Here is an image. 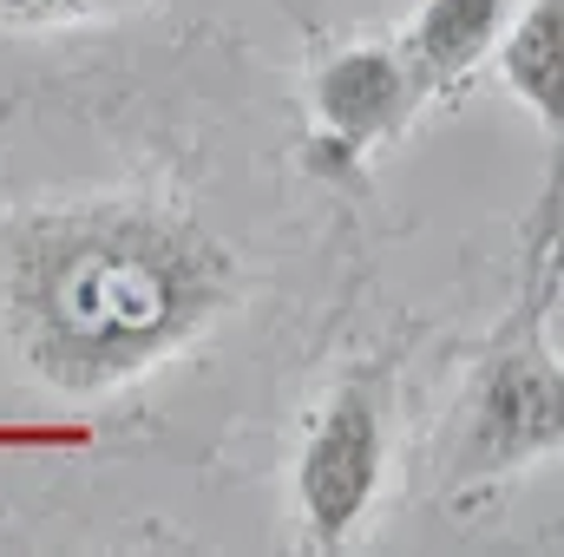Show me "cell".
<instances>
[{"label": "cell", "instance_id": "6da1fadb", "mask_svg": "<svg viewBox=\"0 0 564 557\" xmlns=\"http://www.w3.org/2000/svg\"><path fill=\"white\" fill-rule=\"evenodd\" d=\"M237 276V250L177 204H59L0 237V328L40 387L99 401L210 335Z\"/></svg>", "mask_w": 564, "mask_h": 557}, {"label": "cell", "instance_id": "7a4b0ae2", "mask_svg": "<svg viewBox=\"0 0 564 557\" xmlns=\"http://www.w3.org/2000/svg\"><path fill=\"white\" fill-rule=\"evenodd\" d=\"M388 446H394V361H355L315 401V414L295 439V466H289L308 551L355 545V532L381 505Z\"/></svg>", "mask_w": 564, "mask_h": 557}, {"label": "cell", "instance_id": "5b68a950", "mask_svg": "<svg viewBox=\"0 0 564 557\" xmlns=\"http://www.w3.org/2000/svg\"><path fill=\"white\" fill-rule=\"evenodd\" d=\"M506 13H512V0H421V7H414V20L401 26L394 46H401V59H408V73H414L421 99L459 92V86L486 66V53H492Z\"/></svg>", "mask_w": 564, "mask_h": 557}, {"label": "cell", "instance_id": "277c9868", "mask_svg": "<svg viewBox=\"0 0 564 557\" xmlns=\"http://www.w3.org/2000/svg\"><path fill=\"white\" fill-rule=\"evenodd\" d=\"M414 106H421V86H414L401 46L394 40H355V46L328 53L315 86H308L315 151H328V164H361L368 151H381L408 132Z\"/></svg>", "mask_w": 564, "mask_h": 557}, {"label": "cell", "instance_id": "8992f818", "mask_svg": "<svg viewBox=\"0 0 564 557\" xmlns=\"http://www.w3.org/2000/svg\"><path fill=\"white\" fill-rule=\"evenodd\" d=\"M492 59H499V86H506V92L545 125V132H558V106H564V0H525V13L499 26Z\"/></svg>", "mask_w": 564, "mask_h": 557}, {"label": "cell", "instance_id": "3957f363", "mask_svg": "<svg viewBox=\"0 0 564 557\" xmlns=\"http://www.w3.org/2000/svg\"><path fill=\"white\" fill-rule=\"evenodd\" d=\"M564 439V381L558 354L539 341L532 321H519L473 374V394L453 426V485H499L532 472L539 459H558Z\"/></svg>", "mask_w": 564, "mask_h": 557}, {"label": "cell", "instance_id": "52a82bcc", "mask_svg": "<svg viewBox=\"0 0 564 557\" xmlns=\"http://www.w3.org/2000/svg\"><path fill=\"white\" fill-rule=\"evenodd\" d=\"M0 13H33V0H0Z\"/></svg>", "mask_w": 564, "mask_h": 557}]
</instances>
